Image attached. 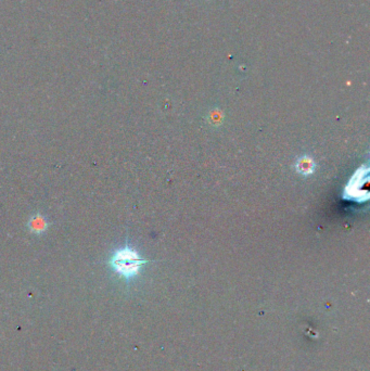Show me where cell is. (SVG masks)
<instances>
[{"label":"cell","mask_w":370,"mask_h":371,"mask_svg":"<svg viewBox=\"0 0 370 371\" xmlns=\"http://www.w3.org/2000/svg\"><path fill=\"white\" fill-rule=\"evenodd\" d=\"M295 168L300 174H302L304 176H308V175H312L315 172L316 164L312 158L303 157L298 160L297 164H295Z\"/></svg>","instance_id":"obj_3"},{"label":"cell","mask_w":370,"mask_h":371,"mask_svg":"<svg viewBox=\"0 0 370 371\" xmlns=\"http://www.w3.org/2000/svg\"><path fill=\"white\" fill-rule=\"evenodd\" d=\"M148 262V259L142 258L134 247L126 243L112 252L107 265L122 279L129 281L139 275L141 268Z\"/></svg>","instance_id":"obj_1"},{"label":"cell","mask_w":370,"mask_h":371,"mask_svg":"<svg viewBox=\"0 0 370 371\" xmlns=\"http://www.w3.org/2000/svg\"><path fill=\"white\" fill-rule=\"evenodd\" d=\"M50 222L41 212H36L30 216L27 221V229L30 234L35 236H42L48 230Z\"/></svg>","instance_id":"obj_2"}]
</instances>
